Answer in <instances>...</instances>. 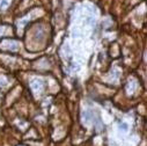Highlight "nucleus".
<instances>
[{
    "label": "nucleus",
    "mask_w": 147,
    "mask_h": 146,
    "mask_svg": "<svg viewBox=\"0 0 147 146\" xmlns=\"http://www.w3.org/2000/svg\"><path fill=\"white\" fill-rule=\"evenodd\" d=\"M31 88L35 91V92H41L42 88H43V82L42 80H38V79H35L31 81Z\"/></svg>",
    "instance_id": "obj_1"
},
{
    "label": "nucleus",
    "mask_w": 147,
    "mask_h": 146,
    "mask_svg": "<svg viewBox=\"0 0 147 146\" xmlns=\"http://www.w3.org/2000/svg\"><path fill=\"white\" fill-rule=\"evenodd\" d=\"M119 128H121V130H123V131H127V129H129V125H127V123H122L121 125H119Z\"/></svg>",
    "instance_id": "obj_3"
},
{
    "label": "nucleus",
    "mask_w": 147,
    "mask_h": 146,
    "mask_svg": "<svg viewBox=\"0 0 147 146\" xmlns=\"http://www.w3.org/2000/svg\"><path fill=\"white\" fill-rule=\"evenodd\" d=\"M11 4V0H0V11H5Z\"/></svg>",
    "instance_id": "obj_2"
}]
</instances>
